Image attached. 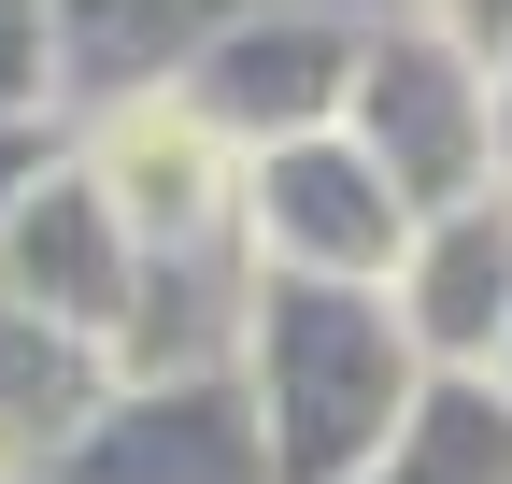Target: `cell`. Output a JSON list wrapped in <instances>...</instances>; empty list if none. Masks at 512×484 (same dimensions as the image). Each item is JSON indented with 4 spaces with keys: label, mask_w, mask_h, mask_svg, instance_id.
<instances>
[{
    "label": "cell",
    "mask_w": 512,
    "mask_h": 484,
    "mask_svg": "<svg viewBox=\"0 0 512 484\" xmlns=\"http://www.w3.org/2000/svg\"><path fill=\"white\" fill-rule=\"evenodd\" d=\"M57 484H271L242 371H185V385H114V399H100V428H86L72 456H57Z\"/></svg>",
    "instance_id": "obj_6"
},
{
    "label": "cell",
    "mask_w": 512,
    "mask_h": 484,
    "mask_svg": "<svg viewBox=\"0 0 512 484\" xmlns=\"http://www.w3.org/2000/svg\"><path fill=\"white\" fill-rule=\"evenodd\" d=\"M356 484H512V399L498 385H427L413 428L384 442Z\"/></svg>",
    "instance_id": "obj_12"
},
{
    "label": "cell",
    "mask_w": 512,
    "mask_h": 484,
    "mask_svg": "<svg viewBox=\"0 0 512 484\" xmlns=\"http://www.w3.org/2000/svg\"><path fill=\"white\" fill-rule=\"evenodd\" d=\"M484 385H498V399H512V342H498V371H484Z\"/></svg>",
    "instance_id": "obj_17"
},
{
    "label": "cell",
    "mask_w": 512,
    "mask_h": 484,
    "mask_svg": "<svg viewBox=\"0 0 512 484\" xmlns=\"http://www.w3.org/2000/svg\"><path fill=\"white\" fill-rule=\"evenodd\" d=\"M72 143H86L100 200L128 214V242H143V257H171V242H228V228H242V157H228V143H200L171 100L100 114V129H72Z\"/></svg>",
    "instance_id": "obj_8"
},
{
    "label": "cell",
    "mask_w": 512,
    "mask_h": 484,
    "mask_svg": "<svg viewBox=\"0 0 512 484\" xmlns=\"http://www.w3.org/2000/svg\"><path fill=\"white\" fill-rule=\"evenodd\" d=\"M413 15H427L441 43H470V57H484V72H498V57H512V0H413Z\"/></svg>",
    "instance_id": "obj_15"
},
{
    "label": "cell",
    "mask_w": 512,
    "mask_h": 484,
    "mask_svg": "<svg viewBox=\"0 0 512 484\" xmlns=\"http://www.w3.org/2000/svg\"><path fill=\"white\" fill-rule=\"evenodd\" d=\"M384 299H399L427 385H484L498 342H512V186H484V200H456V214H427Z\"/></svg>",
    "instance_id": "obj_7"
},
{
    "label": "cell",
    "mask_w": 512,
    "mask_h": 484,
    "mask_svg": "<svg viewBox=\"0 0 512 484\" xmlns=\"http://www.w3.org/2000/svg\"><path fill=\"white\" fill-rule=\"evenodd\" d=\"M498 157H512V57H498Z\"/></svg>",
    "instance_id": "obj_16"
},
{
    "label": "cell",
    "mask_w": 512,
    "mask_h": 484,
    "mask_svg": "<svg viewBox=\"0 0 512 484\" xmlns=\"http://www.w3.org/2000/svg\"><path fill=\"white\" fill-rule=\"evenodd\" d=\"M342 143L413 200V228L456 214V200H484V186H512V157H498V72L470 43H441L427 15H384L370 29L356 100H342Z\"/></svg>",
    "instance_id": "obj_2"
},
{
    "label": "cell",
    "mask_w": 512,
    "mask_h": 484,
    "mask_svg": "<svg viewBox=\"0 0 512 484\" xmlns=\"http://www.w3.org/2000/svg\"><path fill=\"white\" fill-rule=\"evenodd\" d=\"M242 399H256V456L271 484H356L384 442L413 428L427 356L384 285H271L256 271L242 314Z\"/></svg>",
    "instance_id": "obj_1"
},
{
    "label": "cell",
    "mask_w": 512,
    "mask_h": 484,
    "mask_svg": "<svg viewBox=\"0 0 512 484\" xmlns=\"http://www.w3.org/2000/svg\"><path fill=\"white\" fill-rule=\"evenodd\" d=\"M242 314H256V242H171L128 285L114 328V385H185V371H242Z\"/></svg>",
    "instance_id": "obj_10"
},
{
    "label": "cell",
    "mask_w": 512,
    "mask_h": 484,
    "mask_svg": "<svg viewBox=\"0 0 512 484\" xmlns=\"http://www.w3.org/2000/svg\"><path fill=\"white\" fill-rule=\"evenodd\" d=\"M128 285H143V242H128V214L100 200V171H86V143H72L15 214H0V299H29L43 328H72V342L114 356Z\"/></svg>",
    "instance_id": "obj_5"
},
{
    "label": "cell",
    "mask_w": 512,
    "mask_h": 484,
    "mask_svg": "<svg viewBox=\"0 0 512 484\" xmlns=\"http://www.w3.org/2000/svg\"><path fill=\"white\" fill-rule=\"evenodd\" d=\"M100 399H114V356L0 299V484H57V456L100 428Z\"/></svg>",
    "instance_id": "obj_11"
},
{
    "label": "cell",
    "mask_w": 512,
    "mask_h": 484,
    "mask_svg": "<svg viewBox=\"0 0 512 484\" xmlns=\"http://www.w3.org/2000/svg\"><path fill=\"white\" fill-rule=\"evenodd\" d=\"M356 57H370V15H328V0H242V15L200 43V72L171 86V114L200 143H228V157H285L313 129H342Z\"/></svg>",
    "instance_id": "obj_3"
},
{
    "label": "cell",
    "mask_w": 512,
    "mask_h": 484,
    "mask_svg": "<svg viewBox=\"0 0 512 484\" xmlns=\"http://www.w3.org/2000/svg\"><path fill=\"white\" fill-rule=\"evenodd\" d=\"M228 15H242V0H57V114L100 129V114L171 100Z\"/></svg>",
    "instance_id": "obj_9"
},
{
    "label": "cell",
    "mask_w": 512,
    "mask_h": 484,
    "mask_svg": "<svg viewBox=\"0 0 512 484\" xmlns=\"http://www.w3.org/2000/svg\"><path fill=\"white\" fill-rule=\"evenodd\" d=\"M57 157H72V129H57V114H0V214H15Z\"/></svg>",
    "instance_id": "obj_14"
},
{
    "label": "cell",
    "mask_w": 512,
    "mask_h": 484,
    "mask_svg": "<svg viewBox=\"0 0 512 484\" xmlns=\"http://www.w3.org/2000/svg\"><path fill=\"white\" fill-rule=\"evenodd\" d=\"M242 242H256L271 285H399L413 200L384 186L342 129H313L285 157H242Z\"/></svg>",
    "instance_id": "obj_4"
},
{
    "label": "cell",
    "mask_w": 512,
    "mask_h": 484,
    "mask_svg": "<svg viewBox=\"0 0 512 484\" xmlns=\"http://www.w3.org/2000/svg\"><path fill=\"white\" fill-rule=\"evenodd\" d=\"M0 114H57V0H0Z\"/></svg>",
    "instance_id": "obj_13"
}]
</instances>
